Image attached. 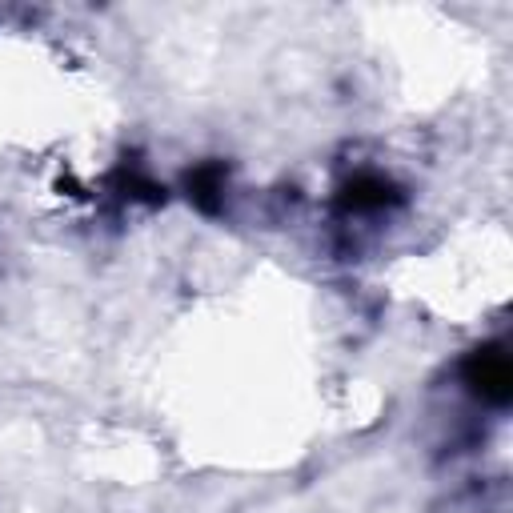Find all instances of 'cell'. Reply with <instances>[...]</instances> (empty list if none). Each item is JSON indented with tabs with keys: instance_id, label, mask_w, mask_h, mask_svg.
Returning <instances> with one entry per match:
<instances>
[{
	"instance_id": "cell-1",
	"label": "cell",
	"mask_w": 513,
	"mask_h": 513,
	"mask_svg": "<svg viewBox=\"0 0 513 513\" xmlns=\"http://www.w3.org/2000/svg\"><path fill=\"white\" fill-rule=\"evenodd\" d=\"M473 381H477V389L485 397H497L501 401L509 393V365H505V357L501 353H481L473 361Z\"/></svg>"
}]
</instances>
